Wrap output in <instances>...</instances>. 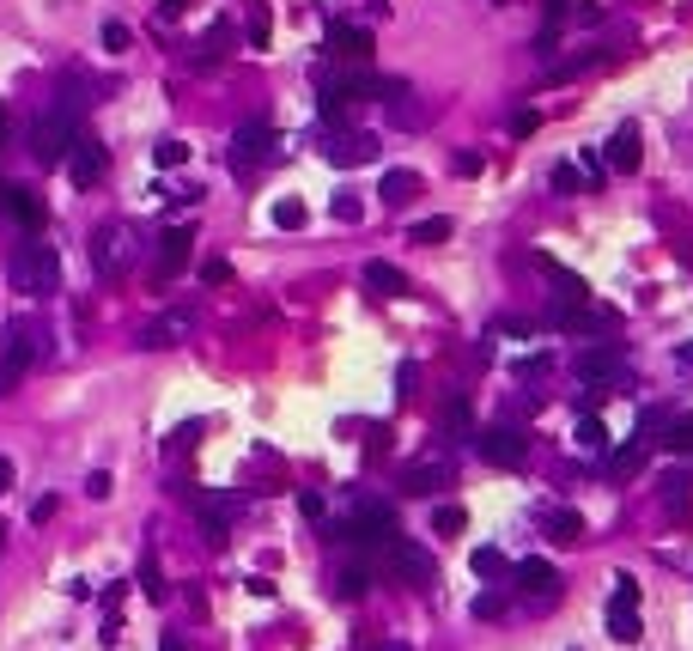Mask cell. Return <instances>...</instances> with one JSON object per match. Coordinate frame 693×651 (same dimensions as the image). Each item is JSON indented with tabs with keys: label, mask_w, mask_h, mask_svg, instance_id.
Instances as JSON below:
<instances>
[{
	"label": "cell",
	"mask_w": 693,
	"mask_h": 651,
	"mask_svg": "<svg viewBox=\"0 0 693 651\" xmlns=\"http://www.w3.org/2000/svg\"><path fill=\"white\" fill-rule=\"evenodd\" d=\"M7 280L19 286L25 299H49L55 286H61V256L49 244H25V250L7 256Z\"/></svg>",
	"instance_id": "obj_1"
},
{
	"label": "cell",
	"mask_w": 693,
	"mask_h": 651,
	"mask_svg": "<svg viewBox=\"0 0 693 651\" xmlns=\"http://www.w3.org/2000/svg\"><path fill=\"white\" fill-rule=\"evenodd\" d=\"M602 621H608V639H614V645H639V639H645V621H639V585H633L627 572L614 578Z\"/></svg>",
	"instance_id": "obj_2"
},
{
	"label": "cell",
	"mask_w": 693,
	"mask_h": 651,
	"mask_svg": "<svg viewBox=\"0 0 693 651\" xmlns=\"http://www.w3.org/2000/svg\"><path fill=\"white\" fill-rule=\"evenodd\" d=\"M274 147H280V134H274V122L268 116H250V122H238V134H231V171H256L262 159H274Z\"/></svg>",
	"instance_id": "obj_3"
},
{
	"label": "cell",
	"mask_w": 693,
	"mask_h": 651,
	"mask_svg": "<svg viewBox=\"0 0 693 651\" xmlns=\"http://www.w3.org/2000/svg\"><path fill=\"white\" fill-rule=\"evenodd\" d=\"M511 585H517V597L523 603H535V609H548V603H560V572H554V560H542V554H529V560H517L511 566Z\"/></svg>",
	"instance_id": "obj_4"
},
{
	"label": "cell",
	"mask_w": 693,
	"mask_h": 651,
	"mask_svg": "<svg viewBox=\"0 0 693 651\" xmlns=\"http://www.w3.org/2000/svg\"><path fill=\"white\" fill-rule=\"evenodd\" d=\"M371 25H353V19H329V37H323V61H347V67H371Z\"/></svg>",
	"instance_id": "obj_5"
},
{
	"label": "cell",
	"mask_w": 693,
	"mask_h": 651,
	"mask_svg": "<svg viewBox=\"0 0 693 651\" xmlns=\"http://www.w3.org/2000/svg\"><path fill=\"white\" fill-rule=\"evenodd\" d=\"M614 323H621V311L614 305H548V329H560V335H608Z\"/></svg>",
	"instance_id": "obj_6"
},
{
	"label": "cell",
	"mask_w": 693,
	"mask_h": 651,
	"mask_svg": "<svg viewBox=\"0 0 693 651\" xmlns=\"http://www.w3.org/2000/svg\"><path fill=\"white\" fill-rule=\"evenodd\" d=\"M475 451H481V463H493V469H517L523 457H529V432L523 426H487V432H475Z\"/></svg>",
	"instance_id": "obj_7"
},
{
	"label": "cell",
	"mask_w": 693,
	"mask_h": 651,
	"mask_svg": "<svg viewBox=\"0 0 693 651\" xmlns=\"http://www.w3.org/2000/svg\"><path fill=\"white\" fill-rule=\"evenodd\" d=\"M61 165H67L73 189H98L104 171H110V147H104V140H92V134H73V147H67Z\"/></svg>",
	"instance_id": "obj_8"
},
{
	"label": "cell",
	"mask_w": 693,
	"mask_h": 651,
	"mask_svg": "<svg viewBox=\"0 0 693 651\" xmlns=\"http://www.w3.org/2000/svg\"><path fill=\"white\" fill-rule=\"evenodd\" d=\"M67 147H73V116H67V110L37 116V128H31V153H37V165H61Z\"/></svg>",
	"instance_id": "obj_9"
},
{
	"label": "cell",
	"mask_w": 693,
	"mask_h": 651,
	"mask_svg": "<svg viewBox=\"0 0 693 651\" xmlns=\"http://www.w3.org/2000/svg\"><path fill=\"white\" fill-rule=\"evenodd\" d=\"M347 536H353L359 548L383 554V548H390L402 530H396V512H390V505H359V512H353V524H347Z\"/></svg>",
	"instance_id": "obj_10"
},
{
	"label": "cell",
	"mask_w": 693,
	"mask_h": 651,
	"mask_svg": "<svg viewBox=\"0 0 693 651\" xmlns=\"http://www.w3.org/2000/svg\"><path fill=\"white\" fill-rule=\"evenodd\" d=\"M578 378L596 384V390H608V384H627L633 372H627V353L621 347H584L578 353Z\"/></svg>",
	"instance_id": "obj_11"
},
{
	"label": "cell",
	"mask_w": 693,
	"mask_h": 651,
	"mask_svg": "<svg viewBox=\"0 0 693 651\" xmlns=\"http://www.w3.org/2000/svg\"><path fill=\"white\" fill-rule=\"evenodd\" d=\"M37 366V335H25V329H13L7 335V347H0V396H13L19 384H25V372Z\"/></svg>",
	"instance_id": "obj_12"
},
{
	"label": "cell",
	"mask_w": 693,
	"mask_h": 651,
	"mask_svg": "<svg viewBox=\"0 0 693 651\" xmlns=\"http://www.w3.org/2000/svg\"><path fill=\"white\" fill-rule=\"evenodd\" d=\"M244 512V493H207V499H195V518H201V536L219 548L225 536H231V518Z\"/></svg>",
	"instance_id": "obj_13"
},
{
	"label": "cell",
	"mask_w": 693,
	"mask_h": 651,
	"mask_svg": "<svg viewBox=\"0 0 693 651\" xmlns=\"http://www.w3.org/2000/svg\"><path fill=\"white\" fill-rule=\"evenodd\" d=\"M92 268H98V280H116L122 268H128V226H98L92 232Z\"/></svg>",
	"instance_id": "obj_14"
},
{
	"label": "cell",
	"mask_w": 693,
	"mask_h": 651,
	"mask_svg": "<svg viewBox=\"0 0 693 651\" xmlns=\"http://www.w3.org/2000/svg\"><path fill=\"white\" fill-rule=\"evenodd\" d=\"M383 560H390L402 578H408V585H420V591H432V578H438V566H432V554L426 548H414L408 536H396L390 548H383Z\"/></svg>",
	"instance_id": "obj_15"
},
{
	"label": "cell",
	"mask_w": 693,
	"mask_h": 651,
	"mask_svg": "<svg viewBox=\"0 0 693 651\" xmlns=\"http://www.w3.org/2000/svg\"><path fill=\"white\" fill-rule=\"evenodd\" d=\"M189 256H195V232H189V226H171V232L159 238V256H152V280L183 274V268H189Z\"/></svg>",
	"instance_id": "obj_16"
},
{
	"label": "cell",
	"mask_w": 693,
	"mask_h": 651,
	"mask_svg": "<svg viewBox=\"0 0 693 651\" xmlns=\"http://www.w3.org/2000/svg\"><path fill=\"white\" fill-rule=\"evenodd\" d=\"M195 335V311L183 305V311H159L146 329H140V347H177V341H189Z\"/></svg>",
	"instance_id": "obj_17"
},
{
	"label": "cell",
	"mask_w": 693,
	"mask_h": 651,
	"mask_svg": "<svg viewBox=\"0 0 693 651\" xmlns=\"http://www.w3.org/2000/svg\"><path fill=\"white\" fill-rule=\"evenodd\" d=\"M231 49H238V37H231V25L219 19V25H213V31L189 49V67H195V74H213V67H225V61H231Z\"/></svg>",
	"instance_id": "obj_18"
},
{
	"label": "cell",
	"mask_w": 693,
	"mask_h": 651,
	"mask_svg": "<svg viewBox=\"0 0 693 651\" xmlns=\"http://www.w3.org/2000/svg\"><path fill=\"white\" fill-rule=\"evenodd\" d=\"M657 505H663V518H687L693 512V469H669V475H657Z\"/></svg>",
	"instance_id": "obj_19"
},
{
	"label": "cell",
	"mask_w": 693,
	"mask_h": 651,
	"mask_svg": "<svg viewBox=\"0 0 693 651\" xmlns=\"http://www.w3.org/2000/svg\"><path fill=\"white\" fill-rule=\"evenodd\" d=\"M323 153H329V165H335V171H353V165H371L383 147H377V134H335Z\"/></svg>",
	"instance_id": "obj_20"
},
{
	"label": "cell",
	"mask_w": 693,
	"mask_h": 651,
	"mask_svg": "<svg viewBox=\"0 0 693 651\" xmlns=\"http://www.w3.org/2000/svg\"><path fill=\"white\" fill-rule=\"evenodd\" d=\"M639 159H645L639 128H633V122H621V128L608 134V147H602V165H608V171H639Z\"/></svg>",
	"instance_id": "obj_21"
},
{
	"label": "cell",
	"mask_w": 693,
	"mask_h": 651,
	"mask_svg": "<svg viewBox=\"0 0 693 651\" xmlns=\"http://www.w3.org/2000/svg\"><path fill=\"white\" fill-rule=\"evenodd\" d=\"M365 293H377V299H408V274L396 268V262H365Z\"/></svg>",
	"instance_id": "obj_22"
},
{
	"label": "cell",
	"mask_w": 693,
	"mask_h": 651,
	"mask_svg": "<svg viewBox=\"0 0 693 651\" xmlns=\"http://www.w3.org/2000/svg\"><path fill=\"white\" fill-rule=\"evenodd\" d=\"M645 432H651V420H645ZM645 432H633V439L608 457V481H633V475L645 469V451H651V439H645Z\"/></svg>",
	"instance_id": "obj_23"
},
{
	"label": "cell",
	"mask_w": 693,
	"mask_h": 651,
	"mask_svg": "<svg viewBox=\"0 0 693 651\" xmlns=\"http://www.w3.org/2000/svg\"><path fill=\"white\" fill-rule=\"evenodd\" d=\"M0 213H13V220H19V226H31V232L49 220V207L37 201V189H19V183H7V207H0Z\"/></svg>",
	"instance_id": "obj_24"
},
{
	"label": "cell",
	"mask_w": 693,
	"mask_h": 651,
	"mask_svg": "<svg viewBox=\"0 0 693 651\" xmlns=\"http://www.w3.org/2000/svg\"><path fill=\"white\" fill-rule=\"evenodd\" d=\"M420 195V177L408 171V165H396V171H383V183H377V201L383 207H408Z\"/></svg>",
	"instance_id": "obj_25"
},
{
	"label": "cell",
	"mask_w": 693,
	"mask_h": 651,
	"mask_svg": "<svg viewBox=\"0 0 693 651\" xmlns=\"http://www.w3.org/2000/svg\"><path fill=\"white\" fill-rule=\"evenodd\" d=\"M402 487H408V493H420V499H432V493H444V487H450V463H444V457H432V463H414Z\"/></svg>",
	"instance_id": "obj_26"
},
{
	"label": "cell",
	"mask_w": 693,
	"mask_h": 651,
	"mask_svg": "<svg viewBox=\"0 0 693 651\" xmlns=\"http://www.w3.org/2000/svg\"><path fill=\"white\" fill-rule=\"evenodd\" d=\"M438 432H444V439H469V432H475V402L469 396H450L444 414H438Z\"/></svg>",
	"instance_id": "obj_27"
},
{
	"label": "cell",
	"mask_w": 693,
	"mask_h": 651,
	"mask_svg": "<svg viewBox=\"0 0 693 651\" xmlns=\"http://www.w3.org/2000/svg\"><path fill=\"white\" fill-rule=\"evenodd\" d=\"M548 274H554V305H590V280L584 274L554 268V262H548Z\"/></svg>",
	"instance_id": "obj_28"
},
{
	"label": "cell",
	"mask_w": 693,
	"mask_h": 651,
	"mask_svg": "<svg viewBox=\"0 0 693 651\" xmlns=\"http://www.w3.org/2000/svg\"><path fill=\"white\" fill-rule=\"evenodd\" d=\"M548 536L554 542H584V518L572 512V505H560V512H548Z\"/></svg>",
	"instance_id": "obj_29"
},
{
	"label": "cell",
	"mask_w": 693,
	"mask_h": 651,
	"mask_svg": "<svg viewBox=\"0 0 693 651\" xmlns=\"http://www.w3.org/2000/svg\"><path fill=\"white\" fill-rule=\"evenodd\" d=\"M335 585H341V597H347V603H359V597L371 591V566H359V560H347V566H341V578H335Z\"/></svg>",
	"instance_id": "obj_30"
},
{
	"label": "cell",
	"mask_w": 693,
	"mask_h": 651,
	"mask_svg": "<svg viewBox=\"0 0 693 651\" xmlns=\"http://www.w3.org/2000/svg\"><path fill=\"white\" fill-rule=\"evenodd\" d=\"M304 220H311V207H304L298 195H280V201H274V226H280V232H298Z\"/></svg>",
	"instance_id": "obj_31"
},
{
	"label": "cell",
	"mask_w": 693,
	"mask_h": 651,
	"mask_svg": "<svg viewBox=\"0 0 693 651\" xmlns=\"http://www.w3.org/2000/svg\"><path fill=\"white\" fill-rule=\"evenodd\" d=\"M450 232H456V226L444 220V213H432V220H414V226H408V244H444Z\"/></svg>",
	"instance_id": "obj_32"
},
{
	"label": "cell",
	"mask_w": 693,
	"mask_h": 651,
	"mask_svg": "<svg viewBox=\"0 0 693 651\" xmlns=\"http://www.w3.org/2000/svg\"><path fill=\"white\" fill-rule=\"evenodd\" d=\"M663 445L681 451V457H693V414H675V420L663 426Z\"/></svg>",
	"instance_id": "obj_33"
},
{
	"label": "cell",
	"mask_w": 693,
	"mask_h": 651,
	"mask_svg": "<svg viewBox=\"0 0 693 651\" xmlns=\"http://www.w3.org/2000/svg\"><path fill=\"white\" fill-rule=\"evenodd\" d=\"M462 524H469V512H462V505H450V499L432 512V530H438V536H462Z\"/></svg>",
	"instance_id": "obj_34"
},
{
	"label": "cell",
	"mask_w": 693,
	"mask_h": 651,
	"mask_svg": "<svg viewBox=\"0 0 693 651\" xmlns=\"http://www.w3.org/2000/svg\"><path fill=\"white\" fill-rule=\"evenodd\" d=\"M469 566H475V578H505V572H511L499 548H475V554H469Z\"/></svg>",
	"instance_id": "obj_35"
},
{
	"label": "cell",
	"mask_w": 693,
	"mask_h": 651,
	"mask_svg": "<svg viewBox=\"0 0 693 651\" xmlns=\"http://www.w3.org/2000/svg\"><path fill=\"white\" fill-rule=\"evenodd\" d=\"M152 165L177 171V165H189V147H183V140H159V147H152Z\"/></svg>",
	"instance_id": "obj_36"
},
{
	"label": "cell",
	"mask_w": 693,
	"mask_h": 651,
	"mask_svg": "<svg viewBox=\"0 0 693 651\" xmlns=\"http://www.w3.org/2000/svg\"><path fill=\"white\" fill-rule=\"evenodd\" d=\"M98 37H104V49H110V55H122V49H134V31H128L122 19H104V31H98Z\"/></svg>",
	"instance_id": "obj_37"
},
{
	"label": "cell",
	"mask_w": 693,
	"mask_h": 651,
	"mask_svg": "<svg viewBox=\"0 0 693 651\" xmlns=\"http://www.w3.org/2000/svg\"><path fill=\"white\" fill-rule=\"evenodd\" d=\"M548 183H554V195H578V183H584V177H578V165H566V159H560V165L548 171Z\"/></svg>",
	"instance_id": "obj_38"
},
{
	"label": "cell",
	"mask_w": 693,
	"mask_h": 651,
	"mask_svg": "<svg viewBox=\"0 0 693 651\" xmlns=\"http://www.w3.org/2000/svg\"><path fill=\"white\" fill-rule=\"evenodd\" d=\"M329 207H335V220H341V226H353V220H365V201H359V195H335Z\"/></svg>",
	"instance_id": "obj_39"
},
{
	"label": "cell",
	"mask_w": 693,
	"mask_h": 651,
	"mask_svg": "<svg viewBox=\"0 0 693 651\" xmlns=\"http://www.w3.org/2000/svg\"><path fill=\"white\" fill-rule=\"evenodd\" d=\"M578 445H584V451H602V445H608V439H602V420H596V414H584V420H578Z\"/></svg>",
	"instance_id": "obj_40"
},
{
	"label": "cell",
	"mask_w": 693,
	"mask_h": 651,
	"mask_svg": "<svg viewBox=\"0 0 693 651\" xmlns=\"http://www.w3.org/2000/svg\"><path fill=\"white\" fill-rule=\"evenodd\" d=\"M365 457H371V463H377V457H390V426H383V420L365 432Z\"/></svg>",
	"instance_id": "obj_41"
},
{
	"label": "cell",
	"mask_w": 693,
	"mask_h": 651,
	"mask_svg": "<svg viewBox=\"0 0 693 651\" xmlns=\"http://www.w3.org/2000/svg\"><path fill=\"white\" fill-rule=\"evenodd\" d=\"M268 37H274V19L256 7V13H250V49H268Z\"/></svg>",
	"instance_id": "obj_42"
},
{
	"label": "cell",
	"mask_w": 693,
	"mask_h": 651,
	"mask_svg": "<svg viewBox=\"0 0 693 651\" xmlns=\"http://www.w3.org/2000/svg\"><path fill=\"white\" fill-rule=\"evenodd\" d=\"M390 122H396V128H414V122H426V110L408 104V98H396V104H390Z\"/></svg>",
	"instance_id": "obj_43"
},
{
	"label": "cell",
	"mask_w": 693,
	"mask_h": 651,
	"mask_svg": "<svg viewBox=\"0 0 693 651\" xmlns=\"http://www.w3.org/2000/svg\"><path fill=\"white\" fill-rule=\"evenodd\" d=\"M475 615H481V621H499V615H505V591H481V597H475Z\"/></svg>",
	"instance_id": "obj_44"
},
{
	"label": "cell",
	"mask_w": 693,
	"mask_h": 651,
	"mask_svg": "<svg viewBox=\"0 0 693 651\" xmlns=\"http://www.w3.org/2000/svg\"><path fill=\"white\" fill-rule=\"evenodd\" d=\"M414 390H420V366H414V359H402V372H396V396L408 402Z\"/></svg>",
	"instance_id": "obj_45"
},
{
	"label": "cell",
	"mask_w": 693,
	"mask_h": 651,
	"mask_svg": "<svg viewBox=\"0 0 693 651\" xmlns=\"http://www.w3.org/2000/svg\"><path fill=\"white\" fill-rule=\"evenodd\" d=\"M566 19H572V25H602V7H596V0H572Z\"/></svg>",
	"instance_id": "obj_46"
},
{
	"label": "cell",
	"mask_w": 693,
	"mask_h": 651,
	"mask_svg": "<svg viewBox=\"0 0 693 651\" xmlns=\"http://www.w3.org/2000/svg\"><path fill=\"white\" fill-rule=\"evenodd\" d=\"M140 585H146V597H165V585H159V560H140Z\"/></svg>",
	"instance_id": "obj_47"
},
{
	"label": "cell",
	"mask_w": 693,
	"mask_h": 651,
	"mask_svg": "<svg viewBox=\"0 0 693 651\" xmlns=\"http://www.w3.org/2000/svg\"><path fill=\"white\" fill-rule=\"evenodd\" d=\"M201 280H207V286H225V280H231V262H225V256L201 262Z\"/></svg>",
	"instance_id": "obj_48"
},
{
	"label": "cell",
	"mask_w": 693,
	"mask_h": 651,
	"mask_svg": "<svg viewBox=\"0 0 693 651\" xmlns=\"http://www.w3.org/2000/svg\"><path fill=\"white\" fill-rule=\"evenodd\" d=\"M450 171H456V177H481V153H456Z\"/></svg>",
	"instance_id": "obj_49"
},
{
	"label": "cell",
	"mask_w": 693,
	"mask_h": 651,
	"mask_svg": "<svg viewBox=\"0 0 693 651\" xmlns=\"http://www.w3.org/2000/svg\"><path fill=\"white\" fill-rule=\"evenodd\" d=\"M298 512H304V518H323V493L304 487V493H298Z\"/></svg>",
	"instance_id": "obj_50"
},
{
	"label": "cell",
	"mask_w": 693,
	"mask_h": 651,
	"mask_svg": "<svg viewBox=\"0 0 693 651\" xmlns=\"http://www.w3.org/2000/svg\"><path fill=\"white\" fill-rule=\"evenodd\" d=\"M535 128H542V116H535V110H517V116H511V134H517V140L535 134Z\"/></svg>",
	"instance_id": "obj_51"
},
{
	"label": "cell",
	"mask_w": 693,
	"mask_h": 651,
	"mask_svg": "<svg viewBox=\"0 0 693 651\" xmlns=\"http://www.w3.org/2000/svg\"><path fill=\"white\" fill-rule=\"evenodd\" d=\"M493 335H511V341H523V335H529V323H523V317H499V323H493Z\"/></svg>",
	"instance_id": "obj_52"
},
{
	"label": "cell",
	"mask_w": 693,
	"mask_h": 651,
	"mask_svg": "<svg viewBox=\"0 0 693 651\" xmlns=\"http://www.w3.org/2000/svg\"><path fill=\"white\" fill-rule=\"evenodd\" d=\"M86 493H92V499H110V475H104V469H98V475H86Z\"/></svg>",
	"instance_id": "obj_53"
},
{
	"label": "cell",
	"mask_w": 693,
	"mask_h": 651,
	"mask_svg": "<svg viewBox=\"0 0 693 651\" xmlns=\"http://www.w3.org/2000/svg\"><path fill=\"white\" fill-rule=\"evenodd\" d=\"M195 7V0H159V19H183Z\"/></svg>",
	"instance_id": "obj_54"
},
{
	"label": "cell",
	"mask_w": 693,
	"mask_h": 651,
	"mask_svg": "<svg viewBox=\"0 0 693 651\" xmlns=\"http://www.w3.org/2000/svg\"><path fill=\"white\" fill-rule=\"evenodd\" d=\"M31 518H37V524H49V518H55V493H43V499L31 505Z\"/></svg>",
	"instance_id": "obj_55"
},
{
	"label": "cell",
	"mask_w": 693,
	"mask_h": 651,
	"mask_svg": "<svg viewBox=\"0 0 693 651\" xmlns=\"http://www.w3.org/2000/svg\"><path fill=\"white\" fill-rule=\"evenodd\" d=\"M675 366H681V372L693 378V341H681V347H675Z\"/></svg>",
	"instance_id": "obj_56"
},
{
	"label": "cell",
	"mask_w": 693,
	"mask_h": 651,
	"mask_svg": "<svg viewBox=\"0 0 693 651\" xmlns=\"http://www.w3.org/2000/svg\"><path fill=\"white\" fill-rule=\"evenodd\" d=\"M371 651H414L408 639H383V645H371Z\"/></svg>",
	"instance_id": "obj_57"
},
{
	"label": "cell",
	"mask_w": 693,
	"mask_h": 651,
	"mask_svg": "<svg viewBox=\"0 0 693 651\" xmlns=\"http://www.w3.org/2000/svg\"><path fill=\"white\" fill-rule=\"evenodd\" d=\"M159 651H189V645H183L177 633H165V639H159Z\"/></svg>",
	"instance_id": "obj_58"
},
{
	"label": "cell",
	"mask_w": 693,
	"mask_h": 651,
	"mask_svg": "<svg viewBox=\"0 0 693 651\" xmlns=\"http://www.w3.org/2000/svg\"><path fill=\"white\" fill-rule=\"evenodd\" d=\"M7 487H13V463H7V457H0V493H7Z\"/></svg>",
	"instance_id": "obj_59"
},
{
	"label": "cell",
	"mask_w": 693,
	"mask_h": 651,
	"mask_svg": "<svg viewBox=\"0 0 693 651\" xmlns=\"http://www.w3.org/2000/svg\"><path fill=\"white\" fill-rule=\"evenodd\" d=\"M0 140H7V110H0Z\"/></svg>",
	"instance_id": "obj_60"
},
{
	"label": "cell",
	"mask_w": 693,
	"mask_h": 651,
	"mask_svg": "<svg viewBox=\"0 0 693 651\" xmlns=\"http://www.w3.org/2000/svg\"><path fill=\"white\" fill-rule=\"evenodd\" d=\"M0 548H7V524H0Z\"/></svg>",
	"instance_id": "obj_61"
},
{
	"label": "cell",
	"mask_w": 693,
	"mask_h": 651,
	"mask_svg": "<svg viewBox=\"0 0 693 651\" xmlns=\"http://www.w3.org/2000/svg\"><path fill=\"white\" fill-rule=\"evenodd\" d=\"M0 207H7V183H0Z\"/></svg>",
	"instance_id": "obj_62"
}]
</instances>
